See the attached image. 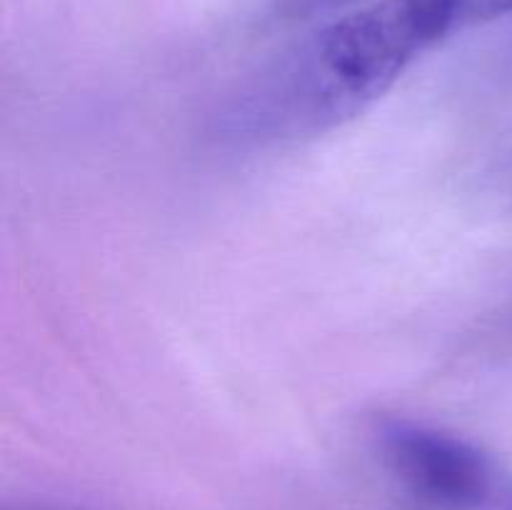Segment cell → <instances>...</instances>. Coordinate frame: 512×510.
<instances>
[{"mask_svg": "<svg viewBox=\"0 0 512 510\" xmlns=\"http://www.w3.org/2000/svg\"><path fill=\"white\" fill-rule=\"evenodd\" d=\"M453 28L450 0H375L340 15L240 98L235 138L280 143L348 123Z\"/></svg>", "mask_w": 512, "mask_h": 510, "instance_id": "obj_1", "label": "cell"}, {"mask_svg": "<svg viewBox=\"0 0 512 510\" xmlns=\"http://www.w3.org/2000/svg\"><path fill=\"white\" fill-rule=\"evenodd\" d=\"M373 438L415 498L443 510H512V468L475 440L398 415L380 418Z\"/></svg>", "mask_w": 512, "mask_h": 510, "instance_id": "obj_2", "label": "cell"}, {"mask_svg": "<svg viewBox=\"0 0 512 510\" xmlns=\"http://www.w3.org/2000/svg\"><path fill=\"white\" fill-rule=\"evenodd\" d=\"M453 5V25H478L498 20L512 13V0H450Z\"/></svg>", "mask_w": 512, "mask_h": 510, "instance_id": "obj_3", "label": "cell"}, {"mask_svg": "<svg viewBox=\"0 0 512 510\" xmlns=\"http://www.w3.org/2000/svg\"><path fill=\"white\" fill-rule=\"evenodd\" d=\"M348 0H280V13L285 18H310V15L328 13Z\"/></svg>", "mask_w": 512, "mask_h": 510, "instance_id": "obj_4", "label": "cell"}]
</instances>
